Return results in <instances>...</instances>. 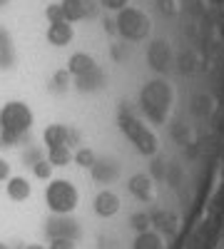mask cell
<instances>
[{
  "mask_svg": "<svg viewBox=\"0 0 224 249\" xmlns=\"http://www.w3.org/2000/svg\"><path fill=\"white\" fill-rule=\"evenodd\" d=\"M35 115L23 100H10L0 107V144L3 147H15L23 144L25 137L33 130Z\"/></svg>",
  "mask_w": 224,
  "mask_h": 249,
  "instance_id": "cell-1",
  "label": "cell"
},
{
  "mask_svg": "<svg viewBox=\"0 0 224 249\" xmlns=\"http://www.w3.org/2000/svg\"><path fill=\"white\" fill-rule=\"evenodd\" d=\"M45 204L52 214H72L80 204V192L70 179H48Z\"/></svg>",
  "mask_w": 224,
  "mask_h": 249,
  "instance_id": "cell-2",
  "label": "cell"
},
{
  "mask_svg": "<svg viewBox=\"0 0 224 249\" xmlns=\"http://www.w3.org/2000/svg\"><path fill=\"white\" fill-rule=\"evenodd\" d=\"M170 102H172V90H170L167 82H162V80L147 82L145 90H142V107H145L147 117L152 122H157V124L165 122Z\"/></svg>",
  "mask_w": 224,
  "mask_h": 249,
  "instance_id": "cell-3",
  "label": "cell"
},
{
  "mask_svg": "<svg viewBox=\"0 0 224 249\" xmlns=\"http://www.w3.org/2000/svg\"><path fill=\"white\" fill-rule=\"evenodd\" d=\"M120 130L125 132V137L137 147V152L147 155V157L157 152V135L147 127V124H142L137 117L122 112L120 115Z\"/></svg>",
  "mask_w": 224,
  "mask_h": 249,
  "instance_id": "cell-4",
  "label": "cell"
},
{
  "mask_svg": "<svg viewBox=\"0 0 224 249\" xmlns=\"http://www.w3.org/2000/svg\"><path fill=\"white\" fill-rule=\"evenodd\" d=\"M115 25H117L120 35L127 37V40H145L150 35V18L142 10H137V8L120 10Z\"/></svg>",
  "mask_w": 224,
  "mask_h": 249,
  "instance_id": "cell-5",
  "label": "cell"
},
{
  "mask_svg": "<svg viewBox=\"0 0 224 249\" xmlns=\"http://www.w3.org/2000/svg\"><path fill=\"white\" fill-rule=\"evenodd\" d=\"M77 142H80V132L65 127V124H60V122H50L48 127L43 130L45 150H55V147H70L72 150Z\"/></svg>",
  "mask_w": 224,
  "mask_h": 249,
  "instance_id": "cell-6",
  "label": "cell"
},
{
  "mask_svg": "<svg viewBox=\"0 0 224 249\" xmlns=\"http://www.w3.org/2000/svg\"><path fill=\"white\" fill-rule=\"evenodd\" d=\"M120 197L112 192V190H103V192H97L95 195V202H92V207H95V214L97 217H103V219H110V217H115L117 212H120Z\"/></svg>",
  "mask_w": 224,
  "mask_h": 249,
  "instance_id": "cell-7",
  "label": "cell"
},
{
  "mask_svg": "<svg viewBox=\"0 0 224 249\" xmlns=\"http://www.w3.org/2000/svg\"><path fill=\"white\" fill-rule=\"evenodd\" d=\"M147 62H150V68H155L159 72L170 68L172 50H170V45L165 43V40H155V43H150V48H147Z\"/></svg>",
  "mask_w": 224,
  "mask_h": 249,
  "instance_id": "cell-8",
  "label": "cell"
},
{
  "mask_svg": "<svg viewBox=\"0 0 224 249\" xmlns=\"http://www.w3.org/2000/svg\"><path fill=\"white\" fill-rule=\"evenodd\" d=\"M45 37H48V43H50V45H55V48H65V45L72 43L75 30H72V25L68 23V20H60V23H48V33H45Z\"/></svg>",
  "mask_w": 224,
  "mask_h": 249,
  "instance_id": "cell-9",
  "label": "cell"
},
{
  "mask_svg": "<svg viewBox=\"0 0 224 249\" xmlns=\"http://www.w3.org/2000/svg\"><path fill=\"white\" fill-rule=\"evenodd\" d=\"M5 195L13 199V202H28L30 195H33V184L20 177V175H13L8 182H5Z\"/></svg>",
  "mask_w": 224,
  "mask_h": 249,
  "instance_id": "cell-10",
  "label": "cell"
},
{
  "mask_svg": "<svg viewBox=\"0 0 224 249\" xmlns=\"http://www.w3.org/2000/svg\"><path fill=\"white\" fill-rule=\"evenodd\" d=\"M97 68V62H95V57L92 55H87V53H72L70 57H68V72L72 75V80L75 77H80V75H85V72H90V70H95Z\"/></svg>",
  "mask_w": 224,
  "mask_h": 249,
  "instance_id": "cell-11",
  "label": "cell"
},
{
  "mask_svg": "<svg viewBox=\"0 0 224 249\" xmlns=\"http://www.w3.org/2000/svg\"><path fill=\"white\" fill-rule=\"evenodd\" d=\"M103 85H105V72L100 70V68H95V70H90L85 75L75 77V90L77 92H95V90H100Z\"/></svg>",
  "mask_w": 224,
  "mask_h": 249,
  "instance_id": "cell-12",
  "label": "cell"
},
{
  "mask_svg": "<svg viewBox=\"0 0 224 249\" xmlns=\"http://www.w3.org/2000/svg\"><path fill=\"white\" fill-rule=\"evenodd\" d=\"M90 172H92V179L95 182H100V184H110L115 177H117V162H112V160H97L92 167H90Z\"/></svg>",
  "mask_w": 224,
  "mask_h": 249,
  "instance_id": "cell-13",
  "label": "cell"
},
{
  "mask_svg": "<svg viewBox=\"0 0 224 249\" xmlns=\"http://www.w3.org/2000/svg\"><path fill=\"white\" fill-rule=\"evenodd\" d=\"M60 5H63V15H65L68 23H77V20H83L92 13V8L85 0H63Z\"/></svg>",
  "mask_w": 224,
  "mask_h": 249,
  "instance_id": "cell-14",
  "label": "cell"
},
{
  "mask_svg": "<svg viewBox=\"0 0 224 249\" xmlns=\"http://www.w3.org/2000/svg\"><path fill=\"white\" fill-rule=\"evenodd\" d=\"M48 234H50V239L52 237H70V239H75L77 237V224L72 219H68V214H57V219L50 222V227H48Z\"/></svg>",
  "mask_w": 224,
  "mask_h": 249,
  "instance_id": "cell-15",
  "label": "cell"
},
{
  "mask_svg": "<svg viewBox=\"0 0 224 249\" xmlns=\"http://www.w3.org/2000/svg\"><path fill=\"white\" fill-rule=\"evenodd\" d=\"M127 187H130V192L135 197H139V199H150L152 197V179L147 175H135Z\"/></svg>",
  "mask_w": 224,
  "mask_h": 249,
  "instance_id": "cell-16",
  "label": "cell"
},
{
  "mask_svg": "<svg viewBox=\"0 0 224 249\" xmlns=\"http://www.w3.org/2000/svg\"><path fill=\"white\" fill-rule=\"evenodd\" d=\"M48 162L52 167H65V164L72 162V150L70 147H55V150H48Z\"/></svg>",
  "mask_w": 224,
  "mask_h": 249,
  "instance_id": "cell-17",
  "label": "cell"
},
{
  "mask_svg": "<svg viewBox=\"0 0 224 249\" xmlns=\"http://www.w3.org/2000/svg\"><path fill=\"white\" fill-rule=\"evenodd\" d=\"M72 162L77 164V167H83V170H90L92 164L97 162V157H95V152L90 147H77L72 152Z\"/></svg>",
  "mask_w": 224,
  "mask_h": 249,
  "instance_id": "cell-18",
  "label": "cell"
},
{
  "mask_svg": "<svg viewBox=\"0 0 224 249\" xmlns=\"http://www.w3.org/2000/svg\"><path fill=\"white\" fill-rule=\"evenodd\" d=\"M132 249H162V242L155 232H139V237L135 239Z\"/></svg>",
  "mask_w": 224,
  "mask_h": 249,
  "instance_id": "cell-19",
  "label": "cell"
},
{
  "mask_svg": "<svg viewBox=\"0 0 224 249\" xmlns=\"http://www.w3.org/2000/svg\"><path fill=\"white\" fill-rule=\"evenodd\" d=\"M70 85H72V75L68 70H60V72L52 75V85L50 88L55 92H65V90H70Z\"/></svg>",
  "mask_w": 224,
  "mask_h": 249,
  "instance_id": "cell-20",
  "label": "cell"
},
{
  "mask_svg": "<svg viewBox=\"0 0 224 249\" xmlns=\"http://www.w3.org/2000/svg\"><path fill=\"white\" fill-rule=\"evenodd\" d=\"M30 170H33V177H35V179H43V182L52 179V164H50L48 160H37Z\"/></svg>",
  "mask_w": 224,
  "mask_h": 249,
  "instance_id": "cell-21",
  "label": "cell"
},
{
  "mask_svg": "<svg viewBox=\"0 0 224 249\" xmlns=\"http://www.w3.org/2000/svg\"><path fill=\"white\" fill-rule=\"evenodd\" d=\"M45 18H48V23H60V20H65L63 5H60V3H50V5L45 8Z\"/></svg>",
  "mask_w": 224,
  "mask_h": 249,
  "instance_id": "cell-22",
  "label": "cell"
},
{
  "mask_svg": "<svg viewBox=\"0 0 224 249\" xmlns=\"http://www.w3.org/2000/svg\"><path fill=\"white\" fill-rule=\"evenodd\" d=\"M48 249H77V244H75V239H70V237H52Z\"/></svg>",
  "mask_w": 224,
  "mask_h": 249,
  "instance_id": "cell-23",
  "label": "cell"
},
{
  "mask_svg": "<svg viewBox=\"0 0 224 249\" xmlns=\"http://www.w3.org/2000/svg\"><path fill=\"white\" fill-rule=\"evenodd\" d=\"M100 3H103V8H107V10H125L130 0H100Z\"/></svg>",
  "mask_w": 224,
  "mask_h": 249,
  "instance_id": "cell-24",
  "label": "cell"
},
{
  "mask_svg": "<svg viewBox=\"0 0 224 249\" xmlns=\"http://www.w3.org/2000/svg\"><path fill=\"white\" fill-rule=\"evenodd\" d=\"M10 179V162L0 157V182H8Z\"/></svg>",
  "mask_w": 224,
  "mask_h": 249,
  "instance_id": "cell-25",
  "label": "cell"
},
{
  "mask_svg": "<svg viewBox=\"0 0 224 249\" xmlns=\"http://www.w3.org/2000/svg\"><path fill=\"white\" fill-rule=\"evenodd\" d=\"M159 5H162V13H174V0H159Z\"/></svg>",
  "mask_w": 224,
  "mask_h": 249,
  "instance_id": "cell-26",
  "label": "cell"
},
{
  "mask_svg": "<svg viewBox=\"0 0 224 249\" xmlns=\"http://www.w3.org/2000/svg\"><path fill=\"white\" fill-rule=\"evenodd\" d=\"M25 249H48V247H43V244H28Z\"/></svg>",
  "mask_w": 224,
  "mask_h": 249,
  "instance_id": "cell-27",
  "label": "cell"
},
{
  "mask_svg": "<svg viewBox=\"0 0 224 249\" xmlns=\"http://www.w3.org/2000/svg\"><path fill=\"white\" fill-rule=\"evenodd\" d=\"M3 5H8V0H0V8H3Z\"/></svg>",
  "mask_w": 224,
  "mask_h": 249,
  "instance_id": "cell-28",
  "label": "cell"
},
{
  "mask_svg": "<svg viewBox=\"0 0 224 249\" xmlns=\"http://www.w3.org/2000/svg\"><path fill=\"white\" fill-rule=\"evenodd\" d=\"M0 249H8V247H5V244H3V242H0Z\"/></svg>",
  "mask_w": 224,
  "mask_h": 249,
  "instance_id": "cell-29",
  "label": "cell"
}]
</instances>
